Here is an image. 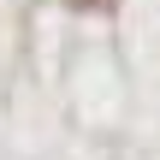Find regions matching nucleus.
Masks as SVG:
<instances>
[{"instance_id": "nucleus-1", "label": "nucleus", "mask_w": 160, "mask_h": 160, "mask_svg": "<svg viewBox=\"0 0 160 160\" xmlns=\"http://www.w3.org/2000/svg\"><path fill=\"white\" fill-rule=\"evenodd\" d=\"M71 6H95V0H71Z\"/></svg>"}]
</instances>
